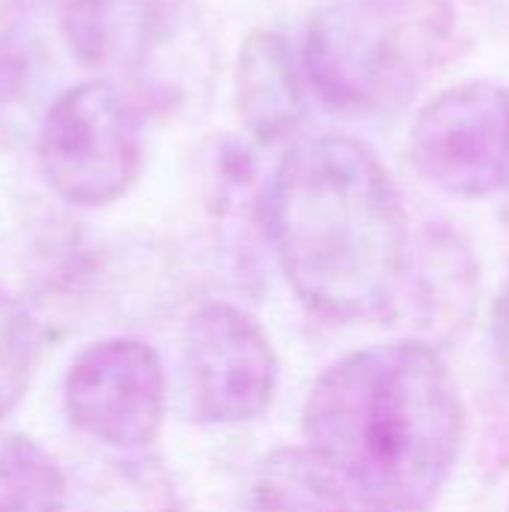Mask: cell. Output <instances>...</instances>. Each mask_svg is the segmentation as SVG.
<instances>
[{"label": "cell", "instance_id": "obj_1", "mask_svg": "<svg viewBox=\"0 0 509 512\" xmlns=\"http://www.w3.org/2000/svg\"><path fill=\"white\" fill-rule=\"evenodd\" d=\"M306 447L372 512H429L450 483L468 408L438 348L366 345L330 363L303 405Z\"/></svg>", "mask_w": 509, "mask_h": 512}, {"label": "cell", "instance_id": "obj_2", "mask_svg": "<svg viewBox=\"0 0 509 512\" xmlns=\"http://www.w3.org/2000/svg\"><path fill=\"white\" fill-rule=\"evenodd\" d=\"M267 240L297 300L339 324L390 318L411 228L393 174L351 135L294 141L267 186Z\"/></svg>", "mask_w": 509, "mask_h": 512}, {"label": "cell", "instance_id": "obj_3", "mask_svg": "<svg viewBox=\"0 0 509 512\" xmlns=\"http://www.w3.org/2000/svg\"><path fill=\"white\" fill-rule=\"evenodd\" d=\"M453 0H330L312 12L300 69L345 117L399 114L447 57Z\"/></svg>", "mask_w": 509, "mask_h": 512}, {"label": "cell", "instance_id": "obj_4", "mask_svg": "<svg viewBox=\"0 0 509 512\" xmlns=\"http://www.w3.org/2000/svg\"><path fill=\"white\" fill-rule=\"evenodd\" d=\"M33 147L39 174L60 201L78 210L111 207L144 174V108L111 81H78L48 105Z\"/></svg>", "mask_w": 509, "mask_h": 512}, {"label": "cell", "instance_id": "obj_5", "mask_svg": "<svg viewBox=\"0 0 509 512\" xmlns=\"http://www.w3.org/2000/svg\"><path fill=\"white\" fill-rule=\"evenodd\" d=\"M192 420L240 426L261 420L279 390V354L255 315L228 300L198 306L180 336Z\"/></svg>", "mask_w": 509, "mask_h": 512}, {"label": "cell", "instance_id": "obj_6", "mask_svg": "<svg viewBox=\"0 0 509 512\" xmlns=\"http://www.w3.org/2000/svg\"><path fill=\"white\" fill-rule=\"evenodd\" d=\"M414 171L444 195L477 201L509 177V87L462 81L429 99L408 135Z\"/></svg>", "mask_w": 509, "mask_h": 512}, {"label": "cell", "instance_id": "obj_7", "mask_svg": "<svg viewBox=\"0 0 509 512\" xmlns=\"http://www.w3.org/2000/svg\"><path fill=\"white\" fill-rule=\"evenodd\" d=\"M165 366L144 339L108 336L81 348L63 378L75 432L114 450H144L165 426Z\"/></svg>", "mask_w": 509, "mask_h": 512}, {"label": "cell", "instance_id": "obj_8", "mask_svg": "<svg viewBox=\"0 0 509 512\" xmlns=\"http://www.w3.org/2000/svg\"><path fill=\"white\" fill-rule=\"evenodd\" d=\"M480 297V264L474 246L450 225L411 234L402 285L390 318H405L414 336L432 348L456 339L474 318Z\"/></svg>", "mask_w": 509, "mask_h": 512}, {"label": "cell", "instance_id": "obj_9", "mask_svg": "<svg viewBox=\"0 0 509 512\" xmlns=\"http://www.w3.org/2000/svg\"><path fill=\"white\" fill-rule=\"evenodd\" d=\"M303 69L279 30H249L234 63V111L255 147L294 138L306 120Z\"/></svg>", "mask_w": 509, "mask_h": 512}, {"label": "cell", "instance_id": "obj_10", "mask_svg": "<svg viewBox=\"0 0 509 512\" xmlns=\"http://www.w3.org/2000/svg\"><path fill=\"white\" fill-rule=\"evenodd\" d=\"M237 512H354V495L309 447H276L252 468Z\"/></svg>", "mask_w": 509, "mask_h": 512}, {"label": "cell", "instance_id": "obj_11", "mask_svg": "<svg viewBox=\"0 0 509 512\" xmlns=\"http://www.w3.org/2000/svg\"><path fill=\"white\" fill-rule=\"evenodd\" d=\"M69 483L33 438L0 432V512H66Z\"/></svg>", "mask_w": 509, "mask_h": 512}, {"label": "cell", "instance_id": "obj_12", "mask_svg": "<svg viewBox=\"0 0 509 512\" xmlns=\"http://www.w3.org/2000/svg\"><path fill=\"white\" fill-rule=\"evenodd\" d=\"M42 360V327L27 303L0 282V420L30 393Z\"/></svg>", "mask_w": 509, "mask_h": 512}, {"label": "cell", "instance_id": "obj_13", "mask_svg": "<svg viewBox=\"0 0 509 512\" xmlns=\"http://www.w3.org/2000/svg\"><path fill=\"white\" fill-rule=\"evenodd\" d=\"M72 54L93 66L114 51L117 0H45Z\"/></svg>", "mask_w": 509, "mask_h": 512}, {"label": "cell", "instance_id": "obj_14", "mask_svg": "<svg viewBox=\"0 0 509 512\" xmlns=\"http://www.w3.org/2000/svg\"><path fill=\"white\" fill-rule=\"evenodd\" d=\"M24 75V6L0 0V99L12 96Z\"/></svg>", "mask_w": 509, "mask_h": 512}, {"label": "cell", "instance_id": "obj_15", "mask_svg": "<svg viewBox=\"0 0 509 512\" xmlns=\"http://www.w3.org/2000/svg\"><path fill=\"white\" fill-rule=\"evenodd\" d=\"M492 345H495V360H498V369L509 393V282L492 312Z\"/></svg>", "mask_w": 509, "mask_h": 512}, {"label": "cell", "instance_id": "obj_16", "mask_svg": "<svg viewBox=\"0 0 509 512\" xmlns=\"http://www.w3.org/2000/svg\"><path fill=\"white\" fill-rule=\"evenodd\" d=\"M498 195H501V219H504V225L509 228V177H507V183H504V189H501Z\"/></svg>", "mask_w": 509, "mask_h": 512}, {"label": "cell", "instance_id": "obj_17", "mask_svg": "<svg viewBox=\"0 0 509 512\" xmlns=\"http://www.w3.org/2000/svg\"><path fill=\"white\" fill-rule=\"evenodd\" d=\"M150 3H162V0H138V6H150Z\"/></svg>", "mask_w": 509, "mask_h": 512}]
</instances>
